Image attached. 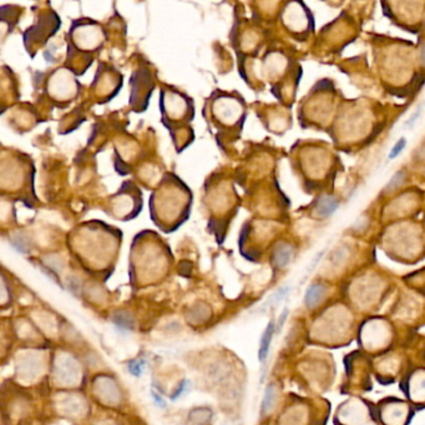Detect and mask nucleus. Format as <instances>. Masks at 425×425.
Wrapping results in <instances>:
<instances>
[{
    "label": "nucleus",
    "mask_w": 425,
    "mask_h": 425,
    "mask_svg": "<svg viewBox=\"0 0 425 425\" xmlns=\"http://www.w3.org/2000/svg\"><path fill=\"white\" fill-rule=\"evenodd\" d=\"M422 62H423V64L425 65V44L422 49Z\"/></svg>",
    "instance_id": "ddd939ff"
},
{
    "label": "nucleus",
    "mask_w": 425,
    "mask_h": 425,
    "mask_svg": "<svg viewBox=\"0 0 425 425\" xmlns=\"http://www.w3.org/2000/svg\"><path fill=\"white\" fill-rule=\"evenodd\" d=\"M274 401H276V389L273 386H268L266 389V393L262 400V413L266 414L273 408Z\"/></svg>",
    "instance_id": "423d86ee"
},
{
    "label": "nucleus",
    "mask_w": 425,
    "mask_h": 425,
    "mask_svg": "<svg viewBox=\"0 0 425 425\" xmlns=\"http://www.w3.org/2000/svg\"><path fill=\"white\" fill-rule=\"evenodd\" d=\"M151 394H152V398H154V400H155V403L157 404V407H161V408H166V401L163 400V396H160L159 394L156 393V392H154L152 391L151 392Z\"/></svg>",
    "instance_id": "9b49d317"
},
{
    "label": "nucleus",
    "mask_w": 425,
    "mask_h": 425,
    "mask_svg": "<svg viewBox=\"0 0 425 425\" xmlns=\"http://www.w3.org/2000/svg\"><path fill=\"white\" fill-rule=\"evenodd\" d=\"M412 396L415 399L425 398V374L424 373H418L413 378L412 382Z\"/></svg>",
    "instance_id": "7ed1b4c3"
},
{
    "label": "nucleus",
    "mask_w": 425,
    "mask_h": 425,
    "mask_svg": "<svg viewBox=\"0 0 425 425\" xmlns=\"http://www.w3.org/2000/svg\"><path fill=\"white\" fill-rule=\"evenodd\" d=\"M314 90L321 91V90H333V84L330 83L329 80H321L316 86H314Z\"/></svg>",
    "instance_id": "9d476101"
},
{
    "label": "nucleus",
    "mask_w": 425,
    "mask_h": 425,
    "mask_svg": "<svg viewBox=\"0 0 425 425\" xmlns=\"http://www.w3.org/2000/svg\"><path fill=\"white\" fill-rule=\"evenodd\" d=\"M144 360H140V359H133V360L129 361L128 364L129 372H130L133 377H140V375L142 374V372H144Z\"/></svg>",
    "instance_id": "0eeeda50"
},
{
    "label": "nucleus",
    "mask_w": 425,
    "mask_h": 425,
    "mask_svg": "<svg viewBox=\"0 0 425 425\" xmlns=\"http://www.w3.org/2000/svg\"><path fill=\"white\" fill-rule=\"evenodd\" d=\"M419 115H420V109H418L417 114H415V115H413V116H412V117H410V120H409V121H408V123H407V124H408V125H412V124H413V123H414V121H415V119H417V117H418V116H419Z\"/></svg>",
    "instance_id": "f8f14e48"
},
{
    "label": "nucleus",
    "mask_w": 425,
    "mask_h": 425,
    "mask_svg": "<svg viewBox=\"0 0 425 425\" xmlns=\"http://www.w3.org/2000/svg\"><path fill=\"white\" fill-rule=\"evenodd\" d=\"M405 146H407V140H405L404 137L399 138V141L396 142L395 145H394L393 149H392V151H391V154H389V160H393V159H395L396 156H399V155L401 154V151L405 149Z\"/></svg>",
    "instance_id": "6e6552de"
},
{
    "label": "nucleus",
    "mask_w": 425,
    "mask_h": 425,
    "mask_svg": "<svg viewBox=\"0 0 425 425\" xmlns=\"http://www.w3.org/2000/svg\"><path fill=\"white\" fill-rule=\"evenodd\" d=\"M325 294V287L322 285H313L308 288L306 293V303L308 307L317 306V303L322 299Z\"/></svg>",
    "instance_id": "39448f33"
},
{
    "label": "nucleus",
    "mask_w": 425,
    "mask_h": 425,
    "mask_svg": "<svg viewBox=\"0 0 425 425\" xmlns=\"http://www.w3.org/2000/svg\"><path fill=\"white\" fill-rule=\"evenodd\" d=\"M293 250L290 245H282L281 247L277 248L276 253H274V262L278 267H285L290 263L291 257H292Z\"/></svg>",
    "instance_id": "20e7f679"
},
{
    "label": "nucleus",
    "mask_w": 425,
    "mask_h": 425,
    "mask_svg": "<svg viewBox=\"0 0 425 425\" xmlns=\"http://www.w3.org/2000/svg\"><path fill=\"white\" fill-rule=\"evenodd\" d=\"M273 334H274V325H273V322H269V325L267 326L266 330H264V333H263L262 339H261V343H260L258 359H260L261 361L266 360L267 356H268V351H269V347H271V342H272V338H273Z\"/></svg>",
    "instance_id": "f257e3e1"
},
{
    "label": "nucleus",
    "mask_w": 425,
    "mask_h": 425,
    "mask_svg": "<svg viewBox=\"0 0 425 425\" xmlns=\"http://www.w3.org/2000/svg\"><path fill=\"white\" fill-rule=\"evenodd\" d=\"M404 181V172H401V171H399V172H396L395 175L393 176V178L391 180V182L388 184V186H387V189L388 190H393L395 189V187H398L399 185L401 184Z\"/></svg>",
    "instance_id": "1a4fd4ad"
},
{
    "label": "nucleus",
    "mask_w": 425,
    "mask_h": 425,
    "mask_svg": "<svg viewBox=\"0 0 425 425\" xmlns=\"http://www.w3.org/2000/svg\"><path fill=\"white\" fill-rule=\"evenodd\" d=\"M339 207V203H338L337 199L332 196H323L318 202H317V212L319 213V216L322 217H328L332 213H334L335 211Z\"/></svg>",
    "instance_id": "f03ea898"
}]
</instances>
